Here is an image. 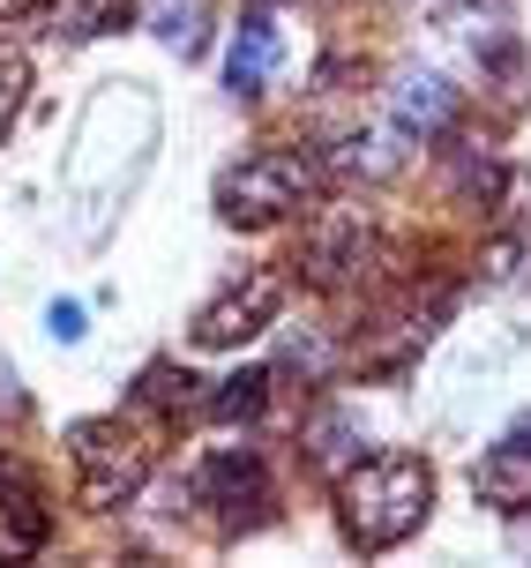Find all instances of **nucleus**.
<instances>
[{
  "mask_svg": "<svg viewBox=\"0 0 531 568\" xmlns=\"http://www.w3.org/2000/svg\"><path fill=\"white\" fill-rule=\"evenodd\" d=\"M158 142V105L136 83H106V98H90L83 135L68 150V195H76V232H98L128 202V187L150 165Z\"/></svg>",
  "mask_w": 531,
  "mask_h": 568,
  "instance_id": "1",
  "label": "nucleus"
},
{
  "mask_svg": "<svg viewBox=\"0 0 531 568\" xmlns=\"http://www.w3.org/2000/svg\"><path fill=\"white\" fill-rule=\"evenodd\" d=\"M427 501H434L427 456H367L337 479V531L352 554H390L427 524Z\"/></svg>",
  "mask_w": 531,
  "mask_h": 568,
  "instance_id": "2",
  "label": "nucleus"
},
{
  "mask_svg": "<svg viewBox=\"0 0 531 568\" xmlns=\"http://www.w3.org/2000/svg\"><path fill=\"white\" fill-rule=\"evenodd\" d=\"M314 195H322V172H314L300 150H254L248 165H232L218 180V217L240 225V232H262V225L300 217Z\"/></svg>",
  "mask_w": 531,
  "mask_h": 568,
  "instance_id": "3",
  "label": "nucleus"
},
{
  "mask_svg": "<svg viewBox=\"0 0 531 568\" xmlns=\"http://www.w3.org/2000/svg\"><path fill=\"white\" fill-rule=\"evenodd\" d=\"M76 471H83V501L90 509H120L142 479H150V442L128 419H83L68 434Z\"/></svg>",
  "mask_w": 531,
  "mask_h": 568,
  "instance_id": "4",
  "label": "nucleus"
},
{
  "mask_svg": "<svg viewBox=\"0 0 531 568\" xmlns=\"http://www.w3.org/2000/svg\"><path fill=\"white\" fill-rule=\"evenodd\" d=\"M196 501L210 509V524H218L224 539H240V531H254L270 516V471L248 449H218L196 471Z\"/></svg>",
  "mask_w": 531,
  "mask_h": 568,
  "instance_id": "5",
  "label": "nucleus"
},
{
  "mask_svg": "<svg viewBox=\"0 0 531 568\" xmlns=\"http://www.w3.org/2000/svg\"><path fill=\"white\" fill-rule=\"evenodd\" d=\"M278 300H284V277H278V270H248V277H232L218 300H210V307L188 322V337H196L202 352L248 344L262 322H278Z\"/></svg>",
  "mask_w": 531,
  "mask_h": 568,
  "instance_id": "6",
  "label": "nucleus"
},
{
  "mask_svg": "<svg viewBox=\"0 0 531 568\" xmlns=\"http://www.w3.org/2000/svg\"><path fill=\"white\" fill-rule=\"evenodd\" d=\"M472 486H479V501H487V509L531 516V412L509 426V434H502V442H494L487 456H479Z\"/></svg>",
  "mask_w": 531,
  "mask_h": 568,
  "instance_id": "7",
  "label": "nucleus"
},
{
  "mask_svg": "<svg viewBox=\"0 0 531 568\" xmlns=\"http://www.w3.org/2000/svg\"><path fill=\"white\" fill-rule=\"evenodd\" d=\"M367 255V217L360 210H330L322 225H314V240L300 247V277L314 284V292H337V284L360 270Z\"/></svg>",
  "mask_w": 531,
  "mask_h": 568,
  "instance_id": "8",
  "label": "nucleus"
},
{
  "mask_svg": "<svg viewBox=\"0 0 531 568\" xmlns=\"http://www.w3.org/2000/svg\"><path fill=\"white\" fill-rule=\"evenodd\" d=\"M38 546H46V501L16 464H0V561H30Z\"/></svg>",
  "mask_w": 531,
  "mask_h": 568,
  "instance_id": "9",
  "label": "nucleus"
},
{
  "mask_svg": "<svg viewBox=\"0 0 531 568\" xmlns=\"http://www.w3.org/2000/svg\"><path fill=\"white\" fill-rule=\"evenodd\" d=\"M270 68H284V30L270 23V16H254V23H240L232 53H224V90H232V98H254Z\"/></svg>",
  "mask_w": 531,
  "mask_h": 568,
  "instance_id": "10",
  "label": "nucleus"
},
{
  "mask_svg": "<svg viewBox=\"0 0 531 568\" xmlns=\"http://www.w3.org/2000/svg\"><path fill=\"white\" fill-rule=\"evenodd\" d=\"M449 120H457V90H449L442 75L412 68V75L397 83V128H404V135H442Z\"/></svg>",
  "mask_w": 531,
  "mask_h": 568,
  "instance_id": "11",
  "label": "nucleus"
},
{
  "mask_svg": "<svg viewBox=\"0 0 531 568\" xmlns=\"http://www.w3.org/2000/svg\"><path fill=\"white\" fill-rule=\"evenodd\" d=\"M136 412H166V419H196L202 412V389L188 382L180 367H150L136 382Z\"/></svg>",
  "mask_w": 531,
  "mask_h": 568,
  "instance_id": "12",
  "label": "nucleus"
},
{
  "mask_svg": "<svg viewBox=\"0 0 531 568\" xmlns=\"http://www.w3.org/2000/svg\"><path fill=\"white\" fill-rule=\"evenodd\" d=\"M352 456H360V419H344V412H322V419L308 426V464L337 471V464H352Z\"/></svg>",
  "mask_w": 531,
  "mask_h": 568,
  "instance_id": "13",
  "label": "nucleus"
},
{
  "mask_svg": "<svg viewBox=\"0 0 531 568\" xmlns=\"http://www.w3.org/2000/svg\"><path fill=\"white\" fill-rule=\"evenodd\" d=\"M262 404H270V374H232L202 397V412L210 419H262Z\"/></svg>",
  "mask_w": 531,
  "mask_h": 568,
  "instance_id": "14",
  "label": "nucleus"
},
{
  "mask_svg": "<svg viewBox=\"0 0 531 568\" xmlns=\"http://www.w3.org/2000/svg\"><path fill=\"white\" fill-rule=\"evenodd\" d=\"M202 16H210V0H158V38H172V53H196L202 45Z\"/></svg>",
  "mask_w": 531,
  "mask_h": 568,
  "instance_id": "15",
  "label": "nucleus"
},
{
  "mask_svg": "<svg viewBox=\"0 0 531 568\" xmlns=\"http://www.w3.org/2000/svg\"><path fill=\"white\" fill-rule=\"evenodd\" d=\"M23 90H30V60L0 53V142H8V120H16V105H23Z\"/></svg>",
  "mask_w": 531,
  "mask_h": 568,
  "instance_id": "16",
  "label": "nucleus"
},
{
  "mask_svg": "<svg viewBox=\"0 0 531 568\" xmlns=\"http://www.w3.org/2000/svg\"><path fill=\"white\" fill-rule=\"evenodd\" d=\"M53 337H60V344L83 337V307H76V300H53Z\"/></svg>",
  "mask_w": 531,
  "mask_h": 568,
  "instance_id": "17",
  "label": "nucleus"
},
{
  "mask_svg": "<svg viewBox=\"0 0 531 568\" xmlns=\"http://www.w3.org/2000/svg\"><path fill=\"white\" fill-rule=\"evenodd\" d=\"M30 8H46V0H0V16H30Z\"/></svg>",
  "mask_w": 531,
  "mask_h": 568,
  "instance_id": "18",
  "label": "nucleus"
}]
</instances>
